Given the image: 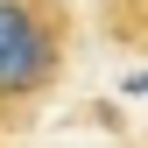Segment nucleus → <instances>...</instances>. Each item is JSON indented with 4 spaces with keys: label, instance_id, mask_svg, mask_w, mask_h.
<instances>
[{
    "label": "nucleus",
    "instance_id": "1",
    "mask_svg": "<svg viewBox=\"0 0 148 148\" xmlns=\"http://www.w3.org/2000/svg\"><path fill=\"white\" fill-rule=\"evenodd\" d=\"M57 71H64V14L35 7V21L0 49V99H35L57 85Z\"/></svg>",
    "mask_w": 148,
    "mask_h": 148
},
{
    "label": "nucleus",
    "instance_id": "2",
    "mask_svg": "<svg viewBox=\"0 0 148 148\" xmlns=\"http://www.w3.org/2000/svg\"><path fill=\"white\" fill-rule=\"evenodd\" d=\"M35 7H42V0H0V49H7L14 35L35 21Z\"/></svg>",
    "mask_w": 148,
    "mask_h": 148
}]
</instances>
